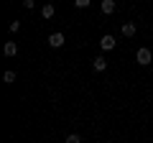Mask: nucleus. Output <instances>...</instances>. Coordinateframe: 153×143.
<instances>
[{
    "mask_svg": "<svg viewBox=\"0 0 153 143\" xmlns=\"http://www.w3.org/2000/svg\"><path fill=\"white\" fill-rule=\"evenodd\" d=\"M135 61H138L140 66H148V64L153 61V54H151V49H146V46H143V49H138V51H135Z\"/></svg>",
    "mask_w": 153,
    "mask_h": 143,
    "instance_id": "obj_1",
    "label": "nucleus"
},
{
    "mask_svg": "<svg viewBox=\"0 0 153 143\" xmlns=\"http://www.w3.org/2000/svg\"><path fill=\"white\" fill-rule=\"evenodd\" d=\"M64 41H66L64 33H59V31L49 36V46H51V49H61V46H64Z\"/></svg>",
    "mask_w": 153,
    "mask_h": 143,
    "instance_id": "obj_2",
    "label": "nucleus"
},
{
    "mask_svg": "<svg viewBox=\"0 0 153 143\" xmlns=\"http://www.w3.org/2000/svg\"><path fill=\"white\" fill-rule=\"evenodd\" d=\"M100 46H102V51H112V49H115V36L105 33L102 39H100Z\"/></svg>",
    "mask_w": 153,
    "mask_h": 143,
    "instance_id": "obj_3",
    "label": "nucleus"
},
{
    "mask_svg": "<svg viewBox=\"0 0 153 143\" xmlns=\"http://www.w3.org/2000/svg\"><path fill=\"white\" fill-rule=\"evenodd\" d=\"M3 54H5V56H16L18 54V44H16V41H8V44L3 46Z\"/></svg>",
    "mask_w": 153,
    "mask_h": 143,
    "instance_id": "obj_4",
    "label": "nucleus"
},
{
    "mask_svg": "<svg viewBox=\"0 0 153 143\" xmlns=\"http://www.w3.org/2000/svg\"><path fill=\"white\" fill-rule=\"evenodd\" d=\"M135 23H123V36H125V39H133V36H135Z\"/></svg>",
    "mask_w": 153,
    "mask_h": 143,
    "instance_id": "obj_5",
    "label": "nucleus"
},
{
    "mask_svg": "<svg viewBox=\"0 0 153 143\" xmlns=\"http://www.w3.org/2000/svg\"><path fill=\"white\" fill-rule=\"evenodd\" d=\"M92 66H94V72H105L107 69V59H105V56H97V59L92 61Z\"/></svg>",
    "mask_w": 153,
    "mask_h": 143,
    "instance_id": "obj_6",
    "label": "nucleus"
},
{
    "mask_svg": "<svg viewBox=\"0 0 153 143\" xmlns=\"http://www.w3.org/2000/svg\"><path fill=\"white\" fill-rule=\"evenodd\" d=\"M41 16H44L46 21H49V18H54V16H56V8L49 3V5H44V8H41Z\"/></svg>",
    "mask_w": 153,
    "mask_h": 143,
    "instance_id": "obj_7",
    "label": "nucleus"
},
{
    "mask_svg": "<svg viewBox=\"0 0 153 143\" xmlns=\"http://www.w3.org/2000/svg\"><path fill=\"white\" fill-rule=\"evenodd\" d=\"M102 13H105V16L115 13V0H102Z\"/></svg>",
    "mask_w": 153,
    "mask_h": 143,
    "instance_id": "obj_8",
    "label": "nucleus"
},
{
    "mask_svg": "<svg viewBox=\"0 0 153 143\" xmlns=\"http://www.w3.org/2000/svg\"><path fill=\"white\" fill-rule=\"evenodd\" d=\"M3 82H5V84H13V82H16V72H13V69H8L5 74H3Z\"/></svg>",
    "mask_w": 153,
    "mask_h": 143,
    "instance_id": "obj_9",
    "label": "nucleus"
},
{
    "mask_svg": "<svg viewBox=\"0 0 153 143\" xmlns=\"http://www.w3.org/2000/svg\"><path fill=\"white\" fill-rule=\"evenodd\" d=\"M64 143H82V138L76 136V133H69V136H66V141Z\"/></svg>",
    "mask_w": 153,
    "mask_h": 143,
    "instance_id": "obj_10",
    "label": "nucleus"
},
{
    "mask_svg": "<svg viewBox=\"0 0 153 143\" xmlns=\"http://www.w3.org/2000/svg\"><path fill=\"white\" fill-rule=\"evenodd\" d=\"M92 0H74V8H89Z\"/></svg>",
    "mask_w": 153,
    "mask_h": 143,
    "instance_id": "obj_11",
    "label": "nucleus"
},
{
    "mask_svg": "<svg viewBox=\"0 0 153 143\" xmlns=\"http://www.w3.org/2000/svg\"><path fill=\"white\" fill-rule=\"evenodd\" d=\"M33 5H36V0H23V8H28V10H33Z\"/></svg>",
    "mask_w": 153,
    "mask_h": 143,
    "instance_id": "obj_12",
    "label": "nucleus"
},
{
    "mask_svg": "<svg viewBox=\"0 0 153 143\" xmlns=\"http://www.w3.org/2000/svg\"><path fill=\"white\" fill-rule=\"evenodd\" d=\"M10 31H13V33L21 31V21H13V23H10Z\"/></svg>",
    "mask_w": 153,
    "mask_h": 143,
    "instance_id": "obj_13",
    "label": "nucleus"
}]
</instances>
